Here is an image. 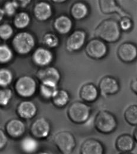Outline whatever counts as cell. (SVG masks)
<instances>
[{"mask_svg":"<svg viewBox=\"0 0 137 154\" xmlns=\"http://www.w3.org/2000/svg\"><path fill=\"white\" fill-rule=\"evenodd\" d=\"M119 21L114 19H107L100 23L95 30V35L106 43L118 42L121 37Z\"/></svg>","mask_w":137,"mask_h":154,"instance_id":"cell-1","label":"cell"},{"mask_svg":"<svg viewBox=\"0 0 137 154\" xmlns=\"http://www.w3.org/2000/svg\"><path fill=\"white\" fill-rule=\"evenodd\" d=\"M118 123L117 117L108 110H100L95 117L94 126L98 132L109 135L116 131Z\"/></svg>","mask_w":137,"mask_h":154,"instance_id":"cell-2","label":"cell"},{"mask_svg":"<svg viewBox=\"0 0 137 154\" xmlns=\"http://www.w3.org/2000/svg\"><path fill=\"white\" fill-rule=\"evenodd\" d=\"M91 115V107L86 103L75 101L67 109L69 119L73 123L81 124L86 122Z\"/></svg>","mask_w":137,"mask_h":154,"instance_id":"cell-3","label":"cell"},{"mask_svg":"<svg viewBox=\"0 0 137 154\" xmlns=\"http://www.w3.org/2000/svg\"><path fill=\"white\" fill-rule=\"evenodd\" d=\"M54 143L62 154H71L75 149L76 141L74 135L69 131H61L54 137Z\"/></svg>","mask_w":137,"mask_h":154,"instance_id":"cell-4","label":"cell"},{"mask_svg":"<svg viewBox=\"0 0 137 154\" xmlns=\"http://www.w3.org/2000/svg\"><path fill=\"white\" fill-rule=\"evenodd\" d=\"M12 45L17 54L27 55L34 47L35 39L31 34L28 32H20L14 37Z\"/></svg>","mask_w":137,"mask_h":154,"instance_id":"cell-5","label":"cell"},{"mask_svg":"<svg viewBox=\"0 0 137 154\" xmlns=\"http://www.w3.org/2000/svg\"><path fill=\"white\" fill-rule=\"evenodd\" d=\"M14 89L17 95L20 97H31L35 94L37 90L36 82L32 77L22 76L16 81Z\"/></svg>","mask_w":137,"mask_h":154,"instance_id":"cell-6","label":"cell"},{"mask_svg":"<svg viewBox=\"0 0 137 154\" xmlns=\"http://www.w3.org/2000/svg\"><path fill=\"white\" fill-rule=\"evenodd\" d=\"M85 51L90 58L99 60L107 55L108 47L103 40L98 38H93L86 44Z\"/></svg>","mask_w":137,"mask_h":154,"instance_id":"cell-7","label":"cell"},{"mask_svg":"<svg viewBox=\"0 0 137 154\" xmlns=\"http://www.w3.org/2000/svg\"><path fill=\"white\" fill-rule=\"evenodd\" d=\"M50 124L44 117L37 119L31 123L30 128L31 136L37 140L46 139L50 135Z\"/></svg>","mask_w":137,"mask_h":154,"instance_id":"cell-8","label":"cell"},{"mask_svg":"<svg viewBox=\"0 0 137 154\" xmlns=\"http://www.w3.org/2000/svg\"><path fill=\"white\" fill-rule=\"evenodd\" d=\"M119 59L126 63H131L137 60V45L131 42H124L117 49Z\"/></svg>","mask_w":137,"mask_h":154,"instance_id":"cell-9","label":"cell"},{"mask_svg":"<svg viewBox=\"0 0 137 154\" xmlns=\"http://www.w3.org/2000/svg\"><path fill=\"white\" fill-rule=\"evenodd\" d=\"M98 88L102 96H112L117 94L121 88L119 81L115 77L106 75L103 77L99 81Z\"/></svg>","mask_w":137,"mask_h":154,"instance_id":"cell-10","label":"cell"},{"mask_svg":"<svg viewBox=\"0 0 137 154\" xmlns=\"http://www.w3.org/2000/svg\"><path fill=\"white\" fill-rule=\"evenodd\" d=\"M6 134L10 138L17 140L24 135L26 130L25 123L20 119H13L8 121L5 126Z\"/></svg>","mask_w":137,"mask_h":154,"instance_id":"cell-11","label":"cell"},{"mask_svg":"<svg viewBox=\"0 0 137 154\" xmlns=\"http://www.w3.org/2000/svg\"><path fill=\"white\" fill-rule=\"evenodd\" d=\"M37 76L41 84L58 87V84L60 79V74L55 67H47L39 70Z\"/></svg>","mask_w":137,"mask_h":154,"instance_id":"cell-12","label":"cell"},{"mask_svg":"<svg viewBox=\"0 0 137 154\" xmlns=\"http://www.w3.org/2000/svg\"><path fill=\"white\" fill-rule=\"evenodd\" d=\"M80 154H105L106 148L100 140L89 138L85 140L82 144Z\"/></svg>","mask_w":137,"mask_h":154,"instance_id":"cell-13","label":"cell"},{"mask_svg":"<svg viewBox=\"0 0 137 154\" xmlns=\"http://www.w3.org/2000/svg\"><path fill=\"white\" fill-rule=\"evenodd\" d=\"M136 144L133 135L123 134L118 136L115 140V146L120 153L131 152L135 149Z\"/></svg>","mask_w":137,"mask_h":154,"instance_id":"cell-14","label":"cell"},{"mask_svg":"<svg viewBox=\"0 0 137 154\" xmlns=\"http://www.w3.org/2000/svg\"><path fill=\"white\" fill-rule=\"evenodd\" d=\"M86 33L85 31L78 30L73 32L67 39L66 49L69 52L78 51L85 44Z\"/></svg>","mask_w":137,"mask_h":154,"instance_id":"cell-15","label":"cell"},{"mask_svg":"<svg viewBox=\"0 0 137 154\" xmlns=\"http://www.w3.org/2000/svg\"><path fill=\"white\" fill-rule=\"evenodd\" d=\"M100 10L102 13L105 14L118 13L121 17L124 16H130L131 14L124 10L118 4L117 1L114 0H100L99 1Z\"/></svg>","mask_w":137,"mask_h":154,"instance_id":"cell-16","label":"cell"},{"mask_svg":"<svg viewBox=\"0 0 137 154\" xmlns=\"http://www.w3.org/2000/svg\"><path fill=\"white\" fill-rule=\"evenodd\" d=\"M16 112L17 115L22 119H31L36 115L37 108L31 101H22L18 104Z\"/></svg>","mask_w":137,"mask_h":154,"instance_id":"cell-17","label":"cell"},{"mask_svg":"<svg viewBox=\"0 0 137 154\" xmlns=\"http://www.w3.org/2000/svg\"><path fill=\"white\" fill-rule=\"evenodd\" d=\"M100 91L98 87L93 83L83 85L80 90V97L86 103H94L99 98Z\"/></svg>","mask_w":137,"mask_h":154,"instance_id":"cell-18","label":"cell"},{"mask_svg":"<svg viewBox=\"0 0 137 154\" xmlns=\"http://www.w3.org/2000/svg\"><path fill=\"white\" fill-rule=\"evenodd\" d=\"M52 52L43 48H37L33 54L32 59L34 63L40 66H44L50 63L53 60Z\"/></svg>","mask_w":137,"mask_h":154,"instance_id":"cell-19","label":"cell"},{"mask_svg":"<svg viewBox=\"0 0 137 154\" xmlns=\"http://www.w3.org/2000/svg\"><path fill=\"white\" fill-rule=\"evenodd\" d=\"M33 12L36 18L41 21L47 20L52 15V9L50 4L43 1L37 2L35 5Z\"/></svg>","mask_w":137,"mask_h":154,"instance_id":"cell-20","label":"cell"},{"mask_svg":"<svg viewBox=\"0 0 137 154\" xmlns=\"http://www.w3.org/2000/svg\"><path fill=\"white\" fill-rule=\"evenodd\" d=\"M54 27L55 30L61 35L68 33L72 27V21L67 16L62 15L56 18L54 22Z\"/></svg>","mask_w":137,"mask_h":154,"instance_id":"cell-21","label":"cell"},{"mask_svg":"<svg viewBox=\"0 0 137 154\" xmlns=\"http://www.w3.org/2000/svg\"><path fill=\"white\" fill-rule=\"evenodd\" d=\"M38 140L33 136H27L22 139L20 143V149L25 154H33L38 151Z\"/></svg>","mask_w":137,"mask_h":154,"instance_id":"cell-22","label":"cell"},{"mask_svg":"<svg viewBox=\"0 0 137 154\" xmlns=\"http://www.w3.org/2000/svg\"><path fill=\"white\" fill-rule=\"evenodd\" d=\"M70 13L75 19H83L88 14V7L83 2H75L72 6Z\"/></svg>","mask_w":137,"mask_h":154,"instance_id":"cell-23","label":"cell"},{"mask_svg":"<svg viewBox=\"0 0 137 154\" xmlns=\"http://www.w3.org/2000/svg\"><path fill=\"white\" fill-rule=\"evenodd\" d=\"M70 101L69 93L64 90H59L52 98L53 105L58 108H62L66 106Z\"/></svg>","mask_w":137,"mask_h":154,"instance_id":"cell-24","label":"cell"},{"mask_svg":"<svg viewBox=\"0 0 137 154\" xmlns=\"http://www.w3.org/2000/svg\"><path fill=\"white\" fill-rule=\"evenodd\" d=\"M124 117L126 122L132 126H137V105L129 106L124 112Z\"/></svg>","mask_w":137,"mask_h":154,"instance_id":"cell-25","label":"cell"},{"mask_svg":"<svg viewBox=\"0 0 137 154\" xmlns=\"http://www.w3.org/2000/svg\"><path fill=\"white\" fill-rule=\"evenodd\" d=\"M30 22V17L25 12H20L17 14L14 19V25L19 29L27 27Z\"/></svg>","mask_w":137,"mask_h":154,"instance_id":"cell-26","label":"cell"},{"mask_svg":"<svg viewBox=\"0 0 137 154\" xmlns=\"http://www.w3.org/2000/svg\"><path fill=\"white\" fill-rule=\"evenodd\" d=\"M58 90V87H54L41 83L40 85V95L46 99H52Z\"/></svg>","mask_w":137,"mask_h":154,"instance_id":"cell-27","label":"cell"},{"mask_svg":"<svg viewBox=\"0 0 137 154\" xmlns=\"http://www.w3.org/2000/svg\"><path fill=\"white\" fill-rule=\"evenodd\" d=\"M13 80L12 72L8 69L1 68L0 70V85L1 87L7 88Z\"/></svg>","mask_w":137,"mask_h":154,"instance_id":"cell-28","label":"cell"},{"mask_svg":"<svg viewBox=\"0 0 137 154\" xmlns=\"http://www.w3.org/2000/svg\"><path fill=\"white\" fill-rule=\"evenodd\" d=\"M13 52L6 45L0 46V62L1 63H5L10 62L13 58Z\"/></svg>","mask_w":137,"mask_h":154,"instance_id":"cell-29","label":"cell"},{"mask_svg":"<svg viewBox=\"0 0 137 154\" xmlns=\"http://www.w3.org/2000/svg\"><path fill=\"white\" fill-rule=\"evenodd\" d=\"M119 24L121 31L123 32H130L134 27V21L132 17L130 16H124L121 17L119 21Z\"/></svg>","mask_w":137,"mask_h":154,"instance_id":"cell-30","label":"cell"},{"mask_svg":"<svg viewBox=\"0 0 137 154\" xmlns=\"http://www.w3.org/2000/svg\"><path fill=\"white\" fill-rule=\"evenodd\" d=\"M13 97L11 90L4 88L0 90V105L2 107L7 106Z\"/></svg>","mask_w":137,"mask_h":154,"instance_id":"cell-31","label":"cell"},{"mask_svg":"<svg viewBox=\"0 0 137 154\" xmlns=\"http://www.w3.org/2000/svg\"><path fill=\"white\" fill-rule=\"evenodd\" d=\"M43 42L47 46L53 48L58 46L59 40L58 38L53 33H46L43 38Z\"/></svg>","mask_w":137,"mask_h":154,"instance_id":"cell-32","label":"cell"},{"mask_svg":"<svg viewBox=\"0 0 137 154\" xmlns=\"http://www.w3.org/2000/svg\"><path fill=\"white\" fill-rule=\"evenodd\" d=\"M19 7V4L17 1H8L5 4L3 11L5 14L8 17H11L16 13Z\"/></svg>","mask_w":137,"mask_h":154,"instance_id":"cell-33","label":"cell"},{"mask_svg":"<svg viewBox=\"0 0 137 154\" xmlns=\"http://www.w3.org/2000/svg\"><path fill=\"white\" fill-rule=\"evenodd\" d=\"M13 35V29L8 24H4L0 26V38L2 40H8Z\"/></svg>","mask_w":137,"mask_h":154,"instance_id":"cell-34","label":"cell"},{"mask_svg":"<svg viewBox=\"0 0 137 154\" xmlns=\"http://www.w3.org/2000/svg\"><path fill=\"white\" fill-rule=\"evenodd\" d=\"M7 134L2 130H0V149L3 150L7 146L8 143V138Z\"/></svg>","mask_w":137,"mask_h":154,"instance_id":"cell-35","label":"cell"},{"mask_svg":"<svg viewBox=\"0 0 137 154\" xmlns=\"http://www.w3.org/2000/svg\"><path fill=\"white\" fill-rule=\"evenodd\" d=\"M130 88L132 91L137 96V78L133 79L131 82Z\"/></svg>","mask_w":137,"mask_h":154,"instance_id":"cell-36","label":"cell"},{"mask_svg":"<svg viewBox=\"0 0 137 154\" xmlns=\"http://www.w3.org/2000/svg\"><path fill=\"white\" fill-rule=\"evenodd\" d=\"M133 136L134 137V139L137 144V126H136L133 131Z\"/></svg>","mask_w":137,"mask_h":154,"instance_id":"cell-37","label":"cell"},{"mask_svg":"<svg viewBox=\"0 0 137 154\" xmlns=\"http://www.w3.org/2000/svg\"><path fill=\"white\" fill-rule=\"evenodd\" d=\"M21 5H20L21 7H22V8H24V7H25L27 6V5L28 4L30 3V1H21Z\"/></svg>","mask_w":137,"mask_h":154,"instance_id":"cell-38","label":"cell"},{"mask_svg":"<svg viewBox=\"0 0 137 154\" xmlns=\"http://www.w3.org/2000/svg\"><path fill=\"white\" fill-rule=\"evenodd\" d=\"M50 154L49 153H48V152H44V151H37V152H36V153H34V154Z\"/></svg>","mask_w":137,"mask_h":154,"instance_id":"cell-39","label":"cell"},{"mask_svg":"<svg viewBox=\"0 0 137 154\" xmlns=\"http://www.w3.org/2000/svg\"><path fill=\"white\" fill-rule=\"evenodd\" d=\"M119 154H134L132 152H124V153H119Z\"/></svg>","mask_w":137,"mask_h":154,"instance_id":"cell-40","label":"cell"}]
</instances>
